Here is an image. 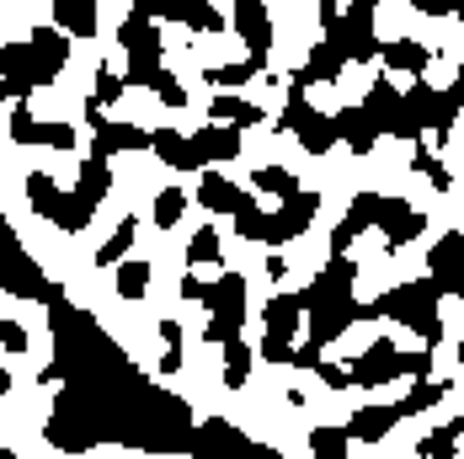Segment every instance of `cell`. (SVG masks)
Returning a JSON list of instances; mask_svg holds the SVG:
<instances>
[{"label":"cell","mask_w":464,"mask_h":459,"mask_svg":"<svg viewBox=\"0 0 464 459\" xmlns=\"http://www.w3.org/2000/svg\"><path fill=\"white\" fill-rule=\"evenodd\" d=\"M438 305H443V294H438L427 278H411V283L390 288L384 299H373V316H390V321L421 331V337H427V347L438 353V342H443V316H438Z\"/></svg>","instance_id":"1"},{"label":"cell","mask_w":464,"mask_h":459,"mask_svg":"<svg viewBox=\"0 0 464 459\" xmlns=\"http://www.w3.org/2000/svg\"><path fill=\"white\" fill-rule=\"evenodd\" d=\"M118 44L129 48V70H123V81H129V86H144V92H155L166 44H160V27H155V16H150L144 5H123Z\"/></svg>","instance_id":"2"},{"label":"cell","mask_w":464,"mask_h":459,"mask_svg":"<svg viewBox=\"0 0 464 459\" xmlns=\"http://www.w3.org/2000/svg\"><path fill=\"white\" fill-rule=\"evenodd\" d=\"M203 310H208V326H203V342H214V347H225L240 337V326H246V278L225 268V273L208 283V299H203Z\"/></svg>","instance_id":"3"},{"label":"cell","mask_w":464,"mask_h":459,"mask_svg":"<svg viewBox=\"0 0 464 459\" xmlns=\"http://www.w3.org/2000/svg\"><path fill=\"white\" fill-rule=\"evenodd\" d=\"M27 198H33V214L48 220V225H59L64 235H81V230L92 225V209L70 192V187H59L48 171H33L27 177Z\"/></svg>","instance_id":"4"},{"label":"cell","mask_w":464,"mask_h":459,"mask_svg":"<svg viewBox=\"0 0 464 459\" xmlns=\"http://www.w3.org/2000/svg\"><path fill=\"white\" fill-rule=\"evenodd\" d=\"M278 129H288V134L299 139L310 155H325V150L336 144V129H331V118H325L321 107L310 102V92H304V86H294V81H288V107H283Z\"/></svg>","instance_id":"5"},{"label":"cell","mask_w":464,"mask_h":459,"mask_svg":"<svg viewBox=\"0 0 464 459\" xmlns=\"http://www.w3.org/2000/svg\"><path fill=\"white\" fill-rule=\"evenodd\" d=\"M262 321H267L262 358H267V364H294V331L304 326V299H299V294H273L267 310H262Z\"/></svg>","instance_id":"6"},{"label":"cell","mask_w":464,"mask_h":459,"mask_svg":"<svg viewBox=\"0 0 464 459\" xmlns=\"http://www.w3.org/2000/svg\"><path fill=\"white\" fill-rule=\"evenodd\" d=\"M235 33L246 38V64L262 75L267 70V59H273V44H278V27H273V11L267 5H256V0H240L235 5Z\"/></svg>","instance_id":"7"},{"label":"cell","mask_w":464,"mask_h":459,"mask_svg":"<svg viewBox=\"0 0 464 459\" xmlns=\"http://www.w3.org/2000/svg\"><path fill=\"white\" fill-rule=\"evenodd\" d=\"M406 374V347H395L390 337H379L369 353H358L353 368H347V379L358 385V390H379V385H390V379H401Z\"/></svg>","instance_id":"8"},{"label":"cell","mask_w":464,"mask_h":459,"mask_svg":"<svg viewBox=\"0 0 464 459\" xmlns=\"http://www.w3.org/2000/svg\"><path fill=\"white\" fill-rule=\"evenodd\" d=\"M427 283H432L438 294H464V235L459 230H449V235L432 246V257H427Z\"/></svg>","instance_id":"9"},{"label":"cell","mask_w":464,"mask_h":459,"mask_svg":"<svg viewBox=\"0 0 464 459\" xmlns=\"http://www.w3.org/2000/svg\"><path fill=\"white\" fill-rule=\"evenodd\" d=\"M198 203H203L208 214H225V220H235V214H240V209H251L256 198H251L246 187H235L219 166H208V171L198 177Z\"/></svg>","instance_id":"10"},{"label":"cell","mask_w":464,"mask_h":459,"mask_svg":"<svg viewBox=\"0 0 464 459\" xmlns=\"http://www.w3.org/2000/svg\"><path fill=\"white\" fill-rule=\"evenodd\" d=\"M150 150H155V155H160L171 171H182V177H192V171L203 177V171H208V161L198 155L192 134H177V129H155V134H150Z\"/></svg>","instance_id":"11"},{"label":"cell","mask_w":464,"mask_h":459,"mask_svg":"<svg viewBox=\"0 0 464 459\" xmlns=\"http://www.w3.org/2000/svg\"><path fill=\"white\" fill-rule=\"evenodd\" d=\"M421 225H427V214H421V209H411L406 198H390V192H384L379 230H384V240H390V246H406V240H417Z\"/></svg>","instance_id":"12"},{"label":"cell","mask_w":464,"mask_h":459,"mask_svg":"<svg viewBox=\"0 0 464 459\" xmlns=\"http://www.w3.org/2000/svg\"><path fill=\"white\" fill-rule=\"evenodd\" d=\"M353 283H358V262H353V257H331L299 299H304V305H310V299H347V294H353Z\"/></svg>","instance_id":"13"},{"label":"cell","mask_w":464,"mask_h":459,"mask_svg":"<svg viewBox=\"0 0 464 459\" xmlns=\"http://www.w3.org/2000/svg\"><path fill=\"white\" fill-rule=\"evenodd\" d=\"M208 118L219 123V129H256V123H267V112L251 102V96H240V92H219L214 102H208Z\"/></svg>","instance_id":"14"},{"label":"cell","mask_w":464,"mask_h":459,"mask_svg":"<svg viewBox=\"0 0 464 459\" xmlns=\"http://www.w3.org/2000/svg\"><path fill=\"white\" fill-rule=\"evenodd\" d=\"M27 44H33V54H38V75H44V86H53V81H59V70L70 64V38L48 22V27H38Z\"/></svg>","instance_id":"15"},{"label":"cell","mask_w":464,"mask_h":459,"mask_svg":"<svg viewBox=\"0 0 464 459\" xmlns=\"http://www.w3.org/2000/svg\"><path fill=\"white\" fill-rule=\"evenodd\" d=\"M92 129H96V139H92L96 161H112L118 150H150V134L134 129V123H107V118H96Z\"/></svg>","instance_id":"16"},{"label":"cell","mask_w":464,"mask_h":459,"mask_svg":"<svg viewBox=\"0 0 464 459\" xmlns=\"http://www.w3.org/2000/svg\"><path fill=\"white\" fill-rule=\"evenodd\" d=\"M48 11H53V27L64 38H96V27H102L96 22V11H102L96 0H53Z\"/></svg>","instance_id":"17"},{"label":"cell","mask_w":464,"mask_h":459,"mask_svg":"<svg viewBox=\"0 0 464 459\" xmlns=\"http://www.w3.org/2000/svg\"><path fill=\"white\" fill-rule=\"evenodd\" d=\"M331 129H336V139H342L353 155H369L373 144H379V129H373V118L363 107H342V112L331 118Z\"/></svg>","instance_id":"18"},{"label":"cell","mask_w":464,"mask_h":459,"mask_svg":"<svg viewBox=\"0 0 464 459\" xmlns=\"http://www.w3.org/2000/svg\"><path fill=\"white\" fill-rule=\"evenodd\" d=\"M395 422H401V406H395V401H390V406H358V412L347 416V438H363V444H384Z\"/></svg>","instance_id":"19"},{"label":"cell","mask_w":464,"mask_h":459,"mask_svg":"<svg viewBox=\"0 0 464 459\" xmlns=\"http://www.w3.org/2000/svg\"><path fill=\"white\" fill-rule=\"evenodd\" d=\"M342 64H347V59H342V48L325 38V44H321V48H310V59L299 64L294 86H304V92H310V86H331V81L342 75Z\"/></svg>","instance_id":"20"},{"label":"cell","mask_w":464,"mask_h":459,"mask_svg":"<svg viewBox=\"0 0 464 459\" xmlns=\"http://www.w3.org/2000/svg\"><path fill=\"white\" fill-rule=\"evenodd\" d=\"M273 214H278V225H283V240H299V235L310 230V220L321 214V192H304V187H299V192H294L288 203H278Z\"/></svg>","instance_id":"21"},{"label":"cell","mask_w":464,"mask_h":459,"mask_svg":"<svg viewBox=\"0 0 464 459\" xmlns=\"http://www.w3.org/2000/svg\"><path fill=\"white\" fill-rule=\"evenodd\" d=\"M70 192H75V198H81V203L96 214V203L112 192V161H96V155H86V161H81V177H75V187H70Z\"/></svg>","instance_id":"22"},{"label":"cell","mask_w":464,"mask_h":459,"mask_svg":"<svg viewBox=\"0 0 464 459\" xmlns=\"http://www.w3.org/2000/svg\"><path fill=\"white\" fill-rule=\"evenodd\" d=\"M379 59H384L390 75H421V70L432 64V54H427L417 38H390V44L379 48Z\"/></svg>","instance_id":"23"},{"label":"cell","mask_w":464,"mask_h":459,"mask_svg":"<svg viewBox=\"0 0 464 459\" xmlns=\"http://www.w3.org/2000/svg\"><path fill=\"white\" fill-rule=\"evenodd\" d=\"M192 144H198V155H203L208 166H225V161H235V155H240V134H235V129H219V123L198 129V134H192Z\"/></svg>","instance_id":"24"},{"label":"cell","mask_w":464,"mask_h":459,"mask_svg":"<svg viewBox=\"0 0 464 459\" xmlns=\"http://www.w3.org/2000/svg\"><path fill=\"white\" fill-rule=\"evenodd\" d=\"M150 283H155V268H150L144 257L118 262V299H123V305H140L144 294H150Z\"/></svg>","instance_id":"25"},{"label":"cell","mask_w":464,"mask_h":459,"mask_svg":"<svg viewBox=\"0 0 464 459\" xmlns=\"http://www.w3.org/2000/svg\"><path fill=\"white\" fill-rule=\"evenodd\" d=\"M459 433H464V416H449V422H438V427H427L421 433V459H454L459 449Z\"/></svg>","instance_id":"26"},{"label":"cell","mask_w":464,"mask_h":459,"mask_svg":"<svg viewBox=\"0 0 464 459\" xmlns=\"http://www.w3.org/2000/svg\"><path fill=\"white\" fill-rule=\"evenodd\" d=\"M134 235H140V220H134V214H129V220H118V230L96 246V268H118V262H129Z\"/></svg>","instance_id":"27"},{"label":"cell","mask_w":464,"mask_h":459,"mask_svg":"<svg viewBox=\"0 0 464 459\" xmlns=\"http://www.w3.org/2000/svg\"><path fill=\"white\" fill-rule=\"evenodd\" d=\"M187 203H192V192L187 187H160L155 192V209H150V220H155V230H171V225H182V214H187Z\"/></svg>","instance_id":"28"},{"label":"cell","mask_w":464,"mask_h":459,"mask_svg":"<svg viewBox=\"0 0 464 459\" xmlns=\"http://www.w3.org/2000/svg\"><path fill=\"white\" fill-rule=\"evenodd\" d=\"M187 262H192V268H219V262H225L219 230H214V225H198V230H192V240H187Z\"/></svg>","instance_id":"29"},{"label":"cell","mask_w":464,"mask_h":459,"mask_svg":"<svg viewBox=\"0 0 464 459\" xmlns=\"http://www.w3.org/2000/svg\"><path fill=\"white\" fill-rule=\"evenodd\" d=\"M123 92H129V81H123L118 70H107V64H102V70H96V86H92V96H86V112H92V123L102 118V107H112V102H118Z\"/></svg>","instance_id":"30"},{"label":"cell","mask_w":464,"mask_h":459,"mask_svg":"<svg viewBox=\"0 0 464 459\" xmlns=\"http://www.w3.org/2000/svg\"><path fill=\"white\" fill-rule=\"evenodd\" d=\"M443 396H449V379H417L395 406H401V416H417V412H427V406H438Z\"/></svg>","instance_id":"31"},{"label":"cell","mask_w":464,"mask_h":459,"mask_svg":"<svg viewBox=\"0 0 464 459\" xmlns=\"http://www.w3.org/2000/svg\"><path fill=\"white\" fill-rule=\"evenodd\" d=\"M251 187H256L262 198H278V203H288V198L299 192V177H294L288 166H262V171L251 177Z\"/></svg>","instance_id":"32"},{"label":"cell","mask_w":464,"mask_h":459,"mask_svg":"<svg viewBox=\"0 0 464 459\" xmlns=\"http://www.w3.org/2000/svg\"><path fill=\"white\" fill-rule=\"evenodd\" d=\"M219 358H225V385H230V390H240V385L251 379V347L235 337V342H225V347H219Z\"/></svg>","instance_id":"33"},{"label":"cell","mask_w":464,"mask_h":459,"mask_svg":"<svg viewBox=\"0 0 464 459\" xmlns=\"http://www.w3.org/2000/svg\"><path fill=\"white\" fill-rule=\"evenodd\" d=\"M347 449H353L347 427H315L310 433V454L315 459H347Z\"/></svg>","instance_id":"34"},{"label":"cell","mask_w":464,"mask_h":459,"mask_svg":"<svg viewBox=\"0 0 464 459\" xmlns=\"http://www.w3.org/2000/svg\"><path fill=\"white\" fill-rule=\"evenodd\" d=\"M251 75H256V70H251L246 59H240V64H214V70H208V86H219V92H240Z\"/></svg>","instance_id":"35"},{"label":"cell","mask_w":464,"mask_h":459,"mask_svg":"<svg viewBox=\"0 0 464 459\" xmlns=\"http://www.w3.org/2000/svg\"><path fill=\"white\" fill-rule=\"evenodd\" d=\"M11 139H16V144H38V118H33L27 102L11 107Z\"/></svg>","instance_id":"36"},{"label":"cell","mask_w":464,"mask_h":459,"mask_svg":"<svg viewBox=\"0 0 464 459\" xmlns=\"http://www.w3.org/2000/svg\"><path fill=\"white\" fill-rule=\"evenodd\" d=\"M38 144H48V150H75L81 139H75L70 123H38Z\"/></svg>","instance_id":"37"},{"label":"cell","mask_w":464,"mask_h":459,"mask_svg":"<svg viewBox=\"0 0 464 459\" xmlns=\"http://www.w3.org/2000/svg\"><path fill=\"white\" fill-rule=\"evenodd\" d=\"M155 102H160V107H187V92H182V81L160 70V81H155Z\"/></svg>","instance_id":"38"},{"label":"cell","mask_w":464,"mask_h":459,"mask_svg":"<svg viewBox=\"0 0 464 459\" xmlns=\"http://www.w3.org/2000/svg\"><path fill=\"white\" fill-rule=\"evenodd\" d=\"M0 347L22 358V353H27V326H22V321H11V316H5V321H0Z\"/></svg>","instance_id":"39"},{"label":"cell","mask_w":464,"mask_h":459,"mask_svg":"<svg viewBox=\"0 0 464 459\" xmlns=\"http://www.w3.org/2000/svg\"><path fill=\"white\" fill-rule=\"evenodd\" d=\"M315 374H321V379L331 385V390H347V385H353V379H347V368H336V364H321Z\"/></svg>","instance_id":"40"},{"label":"cell","mask_w":464,"mask_h":459,"mask_svg":"<svg viewBox=\"0 0 464 459\" xmlns=\"http://www.w3.org/2000/svg\"><path fill=\"white\" fill-rule=\"evenodd\" d=\"M182 299H198V305H203V299H208V283L187 273V278H182Z\"/></svg>","instance_id":"41"},{"label":"cell","mask_w":464,"mask_h":459,"mask_svg":"<svg viewBox=\"0 0 464 459\" xmlns=\"http://www.w3.org/2000/svg\"><path fill=\"white\" fill-rule=\"evenodd\" d=\"M160 342L166 347H182V321H160Z\"/></svg>","instance_id":"42"},{"label":"cell","mask_w":464,"mask_h":459,"mask_svg":"<svg viewBox=\"0 0 464 459\" xmlns=\"http://www.w3.org/2000/svg\"><path fill=\"white\" fill-rule=\"evenodd\" d=\"M177 368H182V347H166L160 353V374H177Z\"/></svg>","instance_id":"43"},{"label":"cell","mask_w":464,"mask_h":459,"mask_svg":"<svg viewBox=\"0 0 464 459\" xmlns=\"http://www.w3.org/2000/svg\"><path fill=\"white\" fill-rule=\"evenodd\" d=\"M283 273H288V257H283V251H273V257H267V278H273V283H278Z\"/></svg>","instance_id":"44"},{"label":"cell","mask_w":464,"mask_h":459,"mask_svg":"<svg viewBox=\"0 0 464 459\" xmlns=\"http://www.w3.org/2000/svg\"><path fill=\"white\" fill-rule=\"evenodd\" d=\"M0 396H11V368H0Z\"/></svg>","instance_id":"45"},{"label":"cell","mask_w":464,"mask_h":459,"mask_svg":"<svg viewBox=\"0 0 464 459\" xmlns=\"http://www.w3.org/2000/svg\"><path fill=\"white\" fill-rule=\"evenodd\" d=\"M5 96H16V92H11V86H5V81H0V102H5Z\"/></svg>","instance_id":"46"},{"label":"cell","mask_w":464,"mask_h":459,"mask_svg":"<svg viewBox=\"0 0 464 459\" xmlns=\"http://www.w3.org/2000/svg\"><path fill=\"white\" fill-rule=\"evenodd\" d=\"M459 364H464V342H459Z\"/></svg>","instance_id":"47"},{"label":"cell","mask_w":464,"mask_h":459,"mask_svg":"<svg viewBox=\"0 0 464 459\" xmlns=\"http://www.w3.org/2000/svg\"><path fill=\"white\" fill-rule=\"evenodd\" d=\"M459 299H464V294H459Z\"/></svg>","instance_id":"48"}]
</instances>
